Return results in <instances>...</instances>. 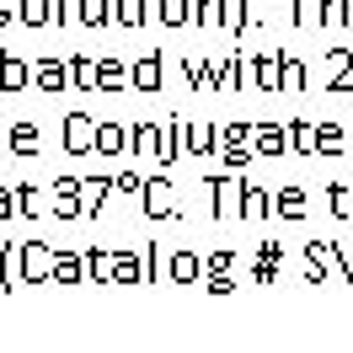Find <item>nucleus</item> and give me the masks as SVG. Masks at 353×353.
<instances>
[]
</instances>
